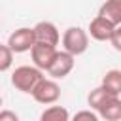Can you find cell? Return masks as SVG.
Masks as SVG:
<instances>
[{"label":"cell","mask_w":121,"mask_h":121,"mask_svg":"<svg viewBox=\"0 0 121 121\" xmlns=\"http://www.w3.org/2000/svg\"><path fill=\"white\" fill-rule=\"evenodd\" d=\"M43 78V70L36 68L34 64L28 66V64H23V66H17L11 74V85L21 91V93H32V89L36 87V83Z\"/></svg>","instance_id":"obj_1"},{"label":"cell","mask_w":121,"mask_h":121,"mask_svg":"<svg viewBox=\"0 0 121 121\" xmlns=\"http://www.w3.org/2000/svg\"><path fill=\"white\" fill-rule=\"evenodd\" d=\"M60 42H62V49L64 51H68L70 55L78 57V55H83L87 51V47H89V34L81 26H70V28L64 30Z\"/></svg>","instance_id":"obj_2"},{"label":"cell","mask_w":121,"mask_h":121,"mask_svg":"<svg viewBox=\"0 0 121 121\" xmlns=\"http://www.w3.org/2000/svg\"><path fill=\"white\" fill-rule=\"evenodd\" d=\"M32 98L38 102V104H43V106H49V104H55L59 98H60V87L57 83V79L53 78H42L36 87L32 89Z\"/></svg>","instance_id":"obj_3"},{"label":"cell","mask_w":121,"mask_h":121,"mask_svg":"<svg viewBox=\"0 0 121 121\" xmlns=\"http://www.w3.org/2000/svg\"><path fill=\"white\" fill-rule=\"evenodd\" d=\"M36 43L34 40V30L28 26H21L17 30H13L8 38V47L13 53H26L32 49V45Z\"/></svg>","instance_id":"obj_4"},{"label":"cell","mask_w":121,"mask_h":121,"mask_svg":"<svg viewBox=\"0 0 121 121\" xmlns=\"http://www.w3.org/2000/svg\"><path fill=\"white\" fill-rule=\"evenodd\" d=\"M74 64H76V57H74V55H70V53L64 51V49H62V51H57L51 66L47 68V74H49L53 79H62V78H66V76L74 70Z\"/></svg>","instance_id":"obj_5"},{"label":"cell","mask_w":121,"mask_h":121,"mask_svg":"<svg viewBox=\"0 0 121 121\" xmlns=\"http://www.w3.org/2000/svg\"><path fill=\"white\" fill-rule=\"evenodd\" d=\"M32 30H34V40L38 43H47V45L57 47L60 42V32L57 28V25L51 21H40L38 25L32 26Z\"/></svg>","instance_id":"obj_6"},{"label":"cell","mask_w":121,"mask_h":121,"mask_svg":"<svg viewBox=\"0 0 121 121\" xmlns=\"http://www.w3.org/2000/svg\"><path fill=\"white\" fill-rule=\"evenodd\" d=\"M57 51H59V49H57L55 45H47V43H38V42H36V43L32 45V49H30V57H32L34 66L40 68V70H43V72H47V68L51 66Z\"/></svg>","instance_id":"obj_7"},{"label":"cell","mask_w":121,"mask_h":121,"mask_svg":"<svg viewBox=\"0 0 121 121\" xmlns=\"http://www.w3.org/2000/svg\"><path fill=\"white\" fill-rule=\"evenodd\" d=\"M113 28H115V25H112V23H110L108 19H104L102 15H96V17L89 23L87 34H89L93 40H96V42H110Z\"/></svg>","instance_id":"obj_8"},{"label":"cell","mask_w":121,"mask_h":121,"mask_svg":"<svg viewBox=\"0 0 121 121\" xmlns=\"http://www.w3.org/2000/svg\"><path fill=\"white\" fill-rule=\"evenodd\" d=\"M98 117L106 121H121V98L119 96H108L98 108Z\"/></svg>","instance_id":"obj_9"},{"label":"cell","mask_w":121,"mask_h":121,"mask_svg":"<svg viewBox=\"0 0 121 121\" xmlns=\"http://www.w3.org/2000/svg\"><path fill=\"white\" fill-rule=\"evenodd\" d=\"M100 87H102L108 95L119 96V95H121V70H115V68L108 70V72L102 76Z\"/></svg>","instance_id":"obj_10"},{"label":"cell","mask_w":121,"mask_h":121,"mask_svg":"<svg viewBox=\"0 0 121 121\" xmlns=\"http://www.w3.org/2000/svg\"><path fill=\"white\" fill-rule=\"evenodd\" d=\"M98 15H102L104 19H108L112 25H121V0H106L100 9Z\"/></svg>","instance_id":"obj_11"},{"label":"cell","mask_w":121,"mask_h":121,"mask_svg":"<svg viewBox=\"0 0 121 121\" xmlns=\"http://www.w3.org/2000/svg\"><path fill=\"white\" fill-rule=\"evenodd\" d=\"M40 121H70V113L64 106H51L40 113Z\"/></svg>","instance_id":"obj_12"},{"label":"cell","mask_w":121,"mask_h":121,"mask_svg":"<svg viewBox=\"0 0 121 121\" xmlns=\"http://www.w3.org/2000/svg\"><path fill=\"white\" fill-rule=\"evenodd\" d=\"M108 96H112V95H108L102 87H96V89H93V91L87 95V102H89L91 110H95V112H96V108H98V106H100Z\"/></svg>","instance_id":"obj_13"},{"label":"cell","mask_w":121,"mask_h":121,"mask_svg":"<svg viewBox=\"0 0 121 121\" xmlns=\"http://www.w3.org/2000/svg\"><path fill=\"white\" fill-rule=\"evenodd\" d=\"M13 64V51L8 43H0V72H8Z\"/></svg>","instance_id":"obj_14"},{"label":"cell","mask_w":121,"mask_h":121,"mask_svg":"<svg viewBox=\"0 0 121 121\" xmlns=\"http://www.w3.org/2000/svg\"><path fill=\"white\" fill-rule=\"evenodd\" d=\"M70 121H100V119L93 110H79L74 113V117H70Z\"/></svg>","instance_id":"obj_15"},{"label":"cell","mask_w":121,"mask_h":121,"mask_svg":"<svg viewBox=\"0 0 121 121\" xmlns=\"http://www.w3.org/2000/svg\"><path fill=\"white\" fill-rule=\"evenodd\" d=\"M110 43H112V47H113L115 51L121 53V25H117V26L113 28L112 38H110Z\"/></svg>","instance_id":"obj_16"},{"label":"cell","mask_w":121,"mask_h":121,"mask_svg":"<svg viewBox=\"0 0 121 121\" xmlns=\"http://www.w3.org/2000/svg\"><path fill=\"white\" fill-rule=\"evenodd\" d=\"M0 121H19V115L11 110H0Z\"/></svg>","instance_id":"obj_17"},{"label":"cell","mask_w":121,"mask_h":121,"mask_svg":"<svg viewBox=\"0 0 121 121\" xmlns=\"http://www.w3.org/2000/svg\"><path fill=\"white\" fill-rule=\"evenodd\" d=\"M0 106H2V96H0Z\"/></svg>","instance_id":"obj_18"}]
</instances>
